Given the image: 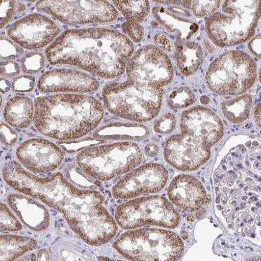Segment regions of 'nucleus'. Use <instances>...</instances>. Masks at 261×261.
I'll return each instance as SVG.
<instances>
[{
    "mask_svg": "<svg viewBox=\"0 0 261 261\" xmlns=\"http://www.w3.org/2000/svg\"><path fill=\"white\" fill-rule=\"evenodd\" d=\"M2 174L6 183L17 192L61 212L71 229L90 246H102L115 237L117 224L104 206L103 196L97 191L75 187L61 172L39 178L15 161L5 164Z\"/></svg>",
    "mask_w": 261,
    "mask_h": 261,
    "instance_id": "1",
    "label": "nucleus"
},
{
    "mask_svg": "<svg viewBox=\"0 0 261 261\" xmlns=\"http://www.w3.org/2000/svg\"><path fill=\"white\" fill-rule=\"evenodd\" d=\"M132 41L116 30L92 28L69 30L46 49L52 65H70L104 79L124 73L133 53Z\"/></svg>",
    "mask_w": 261,
    "mask_h": 261,
    "instance_id": "2",
    "label": "nucleus"
},
{
    "mask_svg": "<svg viewBox=\"0 0 261 261\" xmlns=\"http://www.w3.org/2000/svg\"><path fill=\"white\" fill-rule=\"evenodd\" d=\"M35 127L42 135L62 141H73L92 132L101 123V102L87 95L59 94L37 98Z\"/></svg>",
    "mask_w": 261,
    "mask_h": 261,
    "instance_id": "3",
    "label": "nucleus"
},
{
    "mask_svg": "<svg viewBox=\"0 0 261 261\" xmlns=\"http://www.w3.org/2000/svg\"><path fill=\"white\" fill-rule=\"evenodd\" d=\"M260 1H226L221 12L210 16L207 34L220 47L239 45L255 34L260 17Z\"/></svg>",
    "mask_w": 261,
    "mask_h": 261,
    "instance_id": "4",
    "label": "nucleus"
},
{
    "mask_svg": "<svg viewBox=\"0 0 261 261\" xmlns=\"http://www.w3.org/2000/svg\"><path fill=\"white\" fill-rule=\"evenodd\" d=\"M162 88L136 85L129 81L105 86V106L111 114L137 122H149L159 114Z\"/></svg>",
    "mask_w": 261,
    "mask_h": 261,
    "instance_id": "5",
    "label": "nucleus"
},
{
    "mask_svg": "<svg viewBox=\"0 0 261 261\" xmlns=\"http://www.w3.org/2000/svg\"><path fill=\"white\" fill-rule=\"evenodd\" d=\"M123 257L132 260H177L184 244L175 232L160 228H141L123 233L113 244Z\"/></svg>",
    "mask_w": 261,
    "mask_h": 261,
    "instance_id": "6",
    "label": "nucleus"
},
{
    "mask_svg": "<svg viewBox=\"0 0 261 261\" xmlns=\"http://www.w3.org/2000/svg\"><path fill=\"white\" fill-rule=\"evenodd\" d=\"M143 155L138 144L121 142L88 147L79 153V168L91 178L108 181L127 174L139 166Z\"/></svg>",
    "mask_w": 261,
    "mask_h": 261,
    "instance_id": "7",
    "label": "nucleus"
},
{
    "mask_svg": "<svg viewBox=\"0 0 261 261\" xmlns=\"http://www.w3.org/2000/svg\"><path fill=\"white\" fill-rule=\"evenodd\" d=\"M257 79V65L248 54L231 50L217 58L208 67L206 82L210 89L220 95L244 94Z\"/></svg>",
    "mask_w": 261,
    "mask_h": 261,
    "instance_id": "8",
    "label": "nucleus"
},
{
    "mask_svg": "<svg viewBox=\"0 0 261 261\" xmlns=\"http://www.w3.org/2000/svg\"><path fill=\"white\" fill-rule=\"evenodd\" d=\"M116 221L124 229H135L144 225L174 228L178 225L179 216L171 202L160 195L140 197L120 205L116 209Z\"/></svg>",
    "mask_w": 261,
    "mask_h": 261,
    "instance_id": "9",
    "label": "nucleus"
},
{
    "mask_svg": "<svg viewBox=\"0 0 261 261\" xmlns=\"http://www.w3.org/2000/svg\"><path fill=\"white\" fill-rule=\"evenodd\" d=\"M36 8L68 25L109 23L118 16L115 7L105 1L46 0L37 2Z\"/></svg>",
    "mask_w": 261,
    "mask_h": 261,
    "instance_id": "10",
    "label": "nucleus"
},
{
    "mask_svg": "<svg viewBox=\"0 0 261 261\" xmlns=\"http://www.w3.org/2000/svg\"><path fill=\"white\" fill-rule=\"evenodd\" d=\"M127 81L136 85L162 88L171 83L174 72L166 54L153 45L139 48L126 67Z\"/></svg>",
    "mask_w": 261,
    "mask_h": 261,
    "instance_id": "11",
    "label": "nucleus"
},
{
    "mask_svg": "<svg viewBox=\"0 0 261 261\" xmlns=\"http://www.w3.org/2000/svg\"><path fill=\"white\" fill-rule=\"evenodd\" d=\"M60 32V27L51 18L41 14L33 13L16 21L7 33L21 47L36 50L53 43Z\"/></svg>",
    "mask_w": 261,
    "mask_h": 261,
    "instance_id": "12",
    "label": "nucleus"
},
{
    "mask_svg": "<svg viewBox=\"0 0 261 261\" xmlns=\"http://www.w3.org/2000/svg\"><path fill=\"white\" fill-rule=\"evenodd\" d=\"M169 172L162 165L148 163L133 170L113 188L117 199H129L143 194L159 192L166 185Z\"/></svg>",
    "mask_w": 261,
    "mask_h": 261,
    "instance_id": "13",
    "label": "nucleus"
},
{
    "mask_svg": "<svg viewBox=\"0 0 261 261\" xmlns=\"http://www.w3.org/2000/svg\"><path fill=\"white\" fill-rule=\"evenodd\" d=\"M211 148L192 135L181 132L167 139L165 158L169 165L179 171H195L210 159Z\"/></svg>",
    "mask_w": 261,
    "mask_h": 261,
    "instance_id": "14",
    "label": "nucleus"
},
{
    "mask_svg": "<svg viewBox=\"0 0 261 261\" xmlns=\"http://www.w3.org/2000/svg\"><path fill=\"white\" fill-rule=\"evenodd\" d=\"M16 155L23 167L37 174L55 171L61 166L65 157L57 144L41 139L27 140L16 149Z\"/></svg>",
    "mask_w": 261,
    "mask_h": 261,
    "instance_id": "15",
    "label": "nucleus"
},
{
    "mask_svg": "<svg viewBox=\"0 0 261 261\" xmlns=\"http://www.w3.org/2000/svg\"><path fill=\"white\" fill-rule=\"evenodd\" d=\"M43 94L72 92L89 94L99 89L96 79L83 71L72 69H55L45 72L37 83Z\"/></svg>",
    "mask_w": 261,
    "mask_h": 261,
    "instance_id": "16",
    "label": "nucleus"
},
{
    "mask_svg": "<svg viewBox=\"0 0 261 261\" xmlns=\"http://www.w3.org/2000/svg\"><path fill=\"white\" fill-rule=\"evenodd\" d=\"M181 133L192 135L211 148L224 134L222 122L213 111L195 107L184 112L181 119Z\"/></svg>",
    "mask_w": 261,
    "mask_h": 261,
    "instance_id": "17",
    "label": "nucleus"
},
{
    "mask_svg": "<svg viewBox=\"0 0 261 261\" xmlns=\"http://www.w3.org/2000/svg\"><path fill=\"white\" fill-rule=\"evenodd\" d=\"M172 203L189 212L200 211L211 200L199 179L189 174H180L172 180L168 190Z\"/></svg>",
    "mask_w": 261,
    "mask_h": 261,
    "instance_id": "18",
    "label": "nucleus"
},
{
    "mask_svg": "<svg viewBox=\"0 0 261 261\" xmlns=\"http://www.w3.org/2000/svg\"><path fill=\"white\" fill-rule=\"evenodd\" d=\"M8 202L23 224L30 229L43 231L50 226V214L47 208L35 198L20 193H11L8 196Z\"/></svg>",
    "mask_w": 261,
    "mask_h": 261,
    "instance_id": "19",
    "label": "nucleus"
},
{
    "mask_svg": "<svg viewBox=\"0 0 261 261\" xmlns=\"http://www.w3.org/2000/svg\"><path fill=\"white\" fill-rule=\"evenodd\" d=\"M177 67L184 76H190L199 69L204 60L201 46L196 42L177 38L175 43Z\"/></svg>",
    "mask_w": 261,
    "mask_h": 261,
    "instance_id": "20",
    "label": "nucleus"
},
{
    "mask_svg": "<svg viewBox=\"0 0 261 261\" xmlns=\"http://www.w3.org/2000/svg\"><path fill=\"white\" fill-rule=\"evenodd\" d=\"M35 107L30 98L16 95L6 102L4 111L6 122L11 126L25 129L34 118Z\"/></svg>",
    "mask_w": 261,
    "mask_h": 261,
    "instance_id": "21",
    "label": "nucleus"
},
{
    "mask_svg": "<svg viewBox=\"0 0 261 261\" xmlns=\"http://www.w3.org/2000/svg\"><path fill=\"white\" fill-rule=\"evenodd\" d=\"M156 20L164 25L170 32L178 33L177 38L188 39L199 29V27L188 18V15L179 16L173 8H165L158 7L153 9Z\"/></svg>",
    "mask_w": 261,
    "mask_h": 261,
    "instance_id": "22",
    "label": "nucleus"
},
{
    "mask_svg": "<svg viewBox=\"0 0 261 261\" xmlns=\"http://www.w3.org/2000/svg\"><path fill=\"white\" fill-rule=\"evenodd\" d=\"M37 245L36 240L32 237L2 234L0 240V261L16 260L24 253L32 251Z\"/></svg>",
    "mask_w": 261,
    "mask_h": 261,
    "instance_id": "23",
    "label": "nucleus"
},
{
    "mask_svg": "<svg viewBox=\"0 0 261 261\" xmlns=\"http://www.w3.org/2000/svg\"><path fill=\"white\" fill-rule=\"evenodd\" d=\"M148 134L145 127L125 123H109L95 130L94 137L97 139H139Z\"/></svg>",
    "mask_w": 261,
    "mask_h": 261,
    "instance_id": "24",
    "label": "nucleus"
},
{
    "mask_svg": "<svg viewBox=\"0 0 261 261\" xmlns=\"http://www.w3.org/2000/svg\"><path fill=\"white\" fill-rule=\"evenodd\" d=\"M251 95L244 94L221 103V111L228 121L233 123L244 122L249 117L252 109Z\"/></svg>",
    "mask_w": 261,
    "mask_h": 261,
    "instance_id": "25",
    "label": "nucleus"
},
{
    "mask_svg": "<svg viewBox=\"0 0 261 261\" xmlns=\"http://www.w3.org/2000/svg\"><path fill=\"white\" fill-rule=\"evenodd\" d=\"M113 3L130 24L140 25L150 10L148 1H115Z\"/></svg>",
    "mask_w": 261,
    "mask_h": 261,
    "instance_id": "26",
    "label": "nucleus"
},
{
    "mask_svg": "<svg viewBox=\"0 0 261 261\" xmlns=\"http://www.w3.org/2000/svg\"><path fill=\"white\" fill-rule=\"evenodd\" d=\"M27 11V6L24 2L4 1L0 6V22L1 29Z\"/></svg>",
    "mask_w": 261,
    "mask_h": 261,
    "instance_id": "27",
    "label": "nucleus"
},
{
    "mask_svg": "<svg viewBox=\"0 0 261 261\" xmlns=\"http://www.w3.org/2000/svg\"><path fill=\"white\" fill-rule=\"evenodd\" d=\"M196 95L190 88L180 87L174 90L168 98V106L172 109L186 108L195 102Z\"/></svg>",
    "mask_w": 261,
    "mask_h": 261,
    "instance_id": "28",
    "label": "nucleus"
},
{
    "mask_svg": "<svg viewBox=\"0 0 261 261\" xmlns=\"http://www.w3.org/2000/svg\"><path fill=\"white\" fill-rule=\"evenodd\" d=\"M220 1H178V4L192 11L198 18L212 15L220 8Z\"/></svg>",
    "mask_w": 261,
    "mask_h": 261,
    "instance_id": "29",
    "label": "nucleus"
},
{
    "mask_svg": "<svg viewBox=\"0 0 261 261\" xmlns=\"http://www.w3.org/2000/svg\"><path fill=\"white\" fill-rule=\"evenodd\" d=\"M45 65V58L43 54L33 52L25 54L21 58L20 66L23 73L36 74L41 71Z\"/></svg>",
    "mask_w": 261,
    "mask_h": 261,
    "instance_id": "30",
    "label": "nucleus"
},
{
    "mask_svg": "<svg viewBox=\"0 0 261 261\" xmlns=\"http://www.w3.org/2000/svg\"><path fill=\"white\" fill-rule=\"evenodd\" d=\"M24 50L9 37L2 36L0 39V54L2 60H15L21 57Z\"/></svg>",
    "mask_w": 261,
    "mask_h": 261,
    "instance_id": "31",
    "label": "nucleus"
},
{
    "mask_svg": "<svg viewBox=\"0 0 261 261\" xmlns=\"http://www.w3.org/2000/svg\"><path fill=\"white\" fill-rule=\"evenodd\" d=\"M0 221L2 231H18L22 230V225L20 221L13 215L6 204L2 203L0 212Z\"/></svg>",
    "mask_w": 261,
    "mask_h": 261,
    "instance_id": "32",
    "label": "nucleus"
},
{
    "mask_svg": "<svg viewBox=\"0 0 261 261\" xmlns=\"http://www.w3.org/2000/svg\"><path fill=\"white\" fill-rule=\"evenodd\" d=\"M66 174L70 180L83 188H94V181L91 177L85 174L80 168L69 165L67 168Z\"/></svg>",
    "mask_w": 261,
    "mask_h": 261,
    "instance_id": "33",
    "label": "nucleus"
},
{
    "mask_svg": "<svg viewBox=\"0 0 261 261\" xmlns=\"http://www.w3.org/2000/svg\"><path fill=\"white\" fill-rule=\"evenodd\" d=\"M176 125V116L173 114L167 113L155 122L154 130L158 134L167 135L173 132Z\"/></svg>",
    "mask_w": 261,
    "mask_h": 261,
    "instance_id": "34",
    "label": "nucleus"
},
{
    "mask_svg": "<svg viewBox=\"0 0 261 261\" xmlns=\"http://www.w3.org/2000/svg\"><path fill=\"white\" fill-rule=\"evenodd\" d=\"M36 79L34 76L21 75L14 79L12 83L13 90L16 92H31L36 85Z\"/></svg>",
    "mask_w": 261,
    "mask_h": 261,
    "instance_id": "35",
    "label": "nucleus"
},
{
    "mask_svg": "<svg viewBox=\"0 0 261 261\" xmlns=\"http://www.w3.org/2000/svg\"><path fill=\"white\" fill-rule=\"evenodd\" d=\"M1 141L4 146H12L16 143L18 139V135L9 125L6 123H1Z\"/></svg>",
    "mask_w": 261,
    "mask_h": 261,
    "instance_id": "36",
    "label": "nucleus"
},
{
    "mask_svg": "<svg viewBox=\"0 0 261 261\" xmlns=\"http://www.w3.org/2000/svg\"><path fill=\"white\" fill-rule=\"evenodd\" d=\"M97 143H99V142L90 139L80 141L62 142L60 144L65 151H68V152H75V151L81 150V149L86 148V147L95 146Z\"/></svg>",
    "mask_w": 261,
    "mask_h": 261,
    "instance_id": "37",
    "label": "nucleus"
},
{
    "mask_svg": "<svg viewBox=\"0 0 261 261\" xmlns=\"http://www.w3.org/2000/svg\"><path fill=\"white\" fill-rule=\"evenodd\" d=\"M123 31L130 37L133 41L139 43L143 40L144 29L141 25L130 24L126 22L122 25Z\"/></svg>",
    "mask_w": 261,
    "mask_h": 261,
    "instance_id": "38",
    "label": "nucleus"
},
{
    "mask_svg": "<svg viewBox=\"0 0 261 261\" xmlns=\"http://www.w3.org/2000/svg\"><path fill=\"white\" fill-rule=\"evenodd\" d=\"M19 65L15 62L7 60L1 62V75L5 76H15L20 74Z\"/></svg>",
    "mask_w": 261,
    "mask_h": 261,
    "instance_id": "39",
    "label": "nucleus"
},
{
    "mask_svg": "<svg viewBox=\"0 0 261 261\" xmlns=\"http://www.w3.org/2000/svg\"><path fill=\"white\" fill-rule=\"evenodd\" d=\"M153 40H154L156 45L165 52L170 53L174 50V46L172 45L171 41L165 35L162 34H156L153 37Z\"/></svg>",
    "mask_w": 261,
    "mask_h": 261,
    "instance_id": "40",
    "label": "nucleus"
},
{
    "mask_svg": "<svg viewBox=\"0 0 261 261\" xmlns=\"http://www.w3.org/2000/svg\"><path fill=\"white\" fill-rule=\"evenodd\" d=\"M260 34H258L257 36L254 37L252 40L249 42L248 44L249 50L258 59L260 58Z\"/></svg>",
    "mask_w": 261,
    "mask_h": 261,
    "instance_id": "41",
    "label": "nucleus"
},
{
    "mask_svg": "<svg viewBox=\"0 0 261 261\" xmlns=\"http://www.w3.org/2000/svg\"><path fill=\"white\" fill-rule=\"evenodd\" d=\"M11 83L8 79L2 78L0 82V90L2 94H6L11 90Z\"/></svg>",
    "mask_w": 261,
    "mask_h": 261,
    "instance_id": "42",
    "label": "nucleus"
},
{
    "mask_svg": "<svg viewBox=\"0 0 261 261\" xmlns=\"http://www.w3.org/2000/svg\"><path fill=\"white\" fill-rule=\"evenodd\" d=\"M145 151L147 155L150 156V157H154V156L158 154V151H159V148L155 144H148L145 147Z\"/></svg>",
    "mask_w": 261,
    "mask_h": 261,
    "instance_id": "43",
    "label": "nucleus"
},
{
    "mask_svg": "<svg viewBox=\"0 0 261 261\" xmlns=\"http://www.w3.org/2000/svg\"><path fill=\"white\" fill-rule=\"evenodd\" d=\"M255 116L256 123L258 127H260V104L258 103L255 107Z\"/></svg>",
    "mask_w": 261,
    "mask_h": 261,
    "instance_id": "44",
    "label": "nucleus"
},
{
    "mask_svg": "<svg viewBox=\"0 0 261 261\" xmlns=\"http://www.w3.org/2000/svg\"><path fill=\"white\" fill-rule=\"evenodd\" d=\"M200 101H201L202 103L207 104L210 101V99L208 97L206 96H202L200 98Z\"/></svg>",
    "mask_w": 261,
    "mask_h": 261,
    "instance_id": "45",
    "label": "nucleus"
},
{
    "mask_svg": "<svg viewBox=\"0 0 261 261\" xmlns=\"http://www.w3.org/2000/svg\"><path fill=\"white\" fill-rule=\"evenodd\" d=\"M187 220L190 222H192V221L195 220V218L192 215H190L188 216Z\"/></svg>",
    "mask_w": 261,
    "mask_h": 261,
    "instance_id": "46",
    "label": "nucleus"
}]
</instances>
